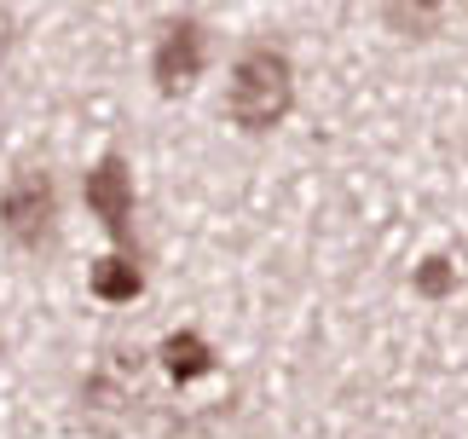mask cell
I'll return each instance as SVG.
<instances>
[{
    "mask_svg": "<svg viewBox=\"0 0 468 439\" xmlns=\"http://www.w3.org/2000/svg\"><path fill=\"white\" fill-rule=\"evenodd\" d=\"M162 364H168V376H174V381H197V376H208V370H214V353H208V341H203V336L179 329V336L162 341Z\"/></svg>",
    "mask_w": 468,
    "mask_h": 439,
    "instance_id": "5b68a950",
    "label": "cell"
},
{
    "mask_svg": "<svg viewBox=\"0 0 468 439\" xmlns=\"http://www.w3.org/2000/svg\"><path fill=\"white\" fill-rule=\"evenodd\" d=\"M203 59H208V35L197 17H179V24H168V35H162L156 59H151V76L162 93H179V87H191L197 76H203Z\"/></svg>",
    "mask_w": 468,
    "mask_h": 439,
    "instance_id": "277c9868",
    "label": "cell"
},
{
    "mask_svg": "<svg viewBox=\"0 0 468 439\" xmlns=\"http://www.w3.org/2000/svg\"><path fill=\"white\" fill-rule=\"evenodd\" d=\"M6 52H12V12L0 6V64H6Z\"/></svg>",
    "mask_w": 468,
    "mask_h": 439,
    "instance_id": "ba28073f",
    "label": "cell"
},
{
    "mask_svg": "<svg viewBox=\"0 0 468 439\" xmlns=\"http://www.w3.org/2000/svg\"><path fill=\"white\" fill-rule=\"evenodd\" d=\"M87 284H93L99 301H133L139 289H145V278H139V266L128 261V254H111V261H99Z\"/></svg>",
    "mask_w": 468,
    "mask_h": 439,
    "instance_id": "8992f818",
    "label": "cell"
},
{
    "mask_svg": "<svg viewBox=\"0 0 468 439\" xmlns=\"http://www.w3.org/2000/svg\"><path fill=\"white\" fill-rule=\"evenodd\" d=\"M417 289H422V295H452V289H457V272H452V261H440V254H434V261H422L417 266Z\"/></svg>",
    "mask_w": 468,
    "mask_h": 439,
    "instance_id": "52a82bcc",
    "label": "cell"
},
{
    "mask_svg": "<svg viewBox=\"0 0 468 439\" xmlns=\"http://www.w3.org/2000/svg\"><path fill=\"white\" fill-rule=\"evenodd\" d=\"M52 214H58V197H52V174L41 168H24L0 197V226L17 249H41L52 231Z\"/></svg>",
    "mask_w": 468,
    "mask_h": 439,
    "instance_id": "7a4b0ae2",
    "label": "cell"
},
{
    "mask_svg": "<svg viewBox=\"0 0 468 439\" xmlns=\"http://www.w3.org/2000/svg\"><path fill=\"white\" fill-rule=\"evenodd\" d=\"M81 191H87V209L104 220V231H111L122 249H133V174H128V162L99 156L93 168H87Z\"/></svg>",
    "mask_w": 468,
    "mask_h": 439,
    "instance_id": "3957f363",
    "label": "cell"
},
{
    "mask_svg": "<svg viewBox=\"0 0 468 439\" xmlns=\"http://www.w3.org/2000/svg\"><path fill=\"white\" fill-rule=\"evenodd\" d=\"M295 104V70L278 47H249L238 70H231V93H226V116L243 134H266L290 116Z\"/></svg>",
    "mask_w": 468,
    "mask_h": 439,
    "instance_id": "6da1fadb",
    "label": "cell"
}]
</instances>
